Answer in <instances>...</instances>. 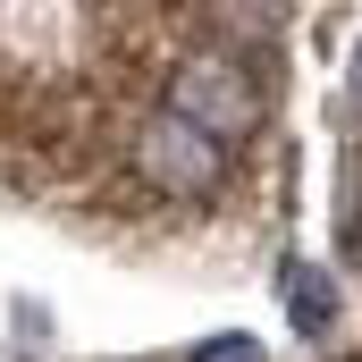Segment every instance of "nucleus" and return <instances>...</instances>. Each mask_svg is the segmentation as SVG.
Segmentation results:
<instances>
[{
    "mask_svg": "<svg viewBox=\"0 0 362 362\" xmlns=\"http://www.w3.org/2000/svg\"><path fill=\"white\" fill-rule=\"evenodd\" d=\"M169 110L228 144V135H245L262 118V93L245 85V68H228V59H194V68H177V85H169Z\"/></svg>",
    "mask_w": 362,
    "mask_h": 362,
    "instance_id": "obj_1",
    "label": "nucleus"
},
{
    "mask_svg": "<svg viewBox=\"0 0 362 362\" xmlns=\"http://www.w3.org/2000/svg\"><path fill=\"white\" fill-rule=\"evenodd\" d=\"M135 169L160 185V194H202V185L219 177V135H202L194 118H152L144 127V144H135Z\"/></svg>",
    "mask_w": 362,
    "mask_h": 362,
    "instance_id": "obj_2",
    "label": "nucleus"
},
{
    "mask_svg": "<svg viewBox=\"0 0 362 362\" xmlns=\"http://www.w3.org/2000/svg\"><path fill=\"white\" fill-rule=\"evenodd\" d=\"M286 320H295L303 337H329V329H337V286H329V270H312V262L286 270Z\"/></svg>",
    "mask_w": 362,
    "mask_h": 362,
    "instance_id": "obj_3",
    "label": "nucleus"
},
{
    "mask_svg": "<svg viewBox=\"0 0 362 362\" xmlns=\"http://www.w3.org/2000/svg\"><path fill=\"white\" fill-rule=\"evenodd\" d=\"M219 25L253 42V34H270V25H278V0H219Z\"/></svg>",
    "mask_w": 362,
    "mask_h": 362,
    "instance_id": "obj_4",
    "label": "nucleus"
},
{
    "mask_svg": "<svg viewBox=\"0 0 362 362\" xmlns=\"http://www.w3.org/2000/svg\"><path fill=\"white\" fill-rule=\"evenodd\" d=\"M194 362H253V337H219V346H202Z\"/></svg>",
    "mask_w": 362,
    "mask_h": 362,
    "instance_id": "obj_5",
    "label": "nucleus"
},
{
    "mask_svg": "<svg viewBox=\"0 0 362 362\" xmlns=\"http://www.w3.org/2000/svg\"><path fill=\"white\" fill-rule=\"evenodd\" d=\"M354 253H362V228H354Z\"/></svg>",
    "mask_w": 362,
    "mask_h": 362,
    "instance_id": "obj_6",
    "label": "nucleus"
},
{
    "mask_svg": "<svg viewBox=\"0 0 362 362\" xmlns=\"http://www.w3.org/2000/svg\"><path fill=\"white\" fill-rule=\"evenodd\" d=\"M354 85H362V68H354Z\"/></svg>",
    "mask_w": 362,
    "mask_h": 362,
    "instance_id": "obj_7",
    "label": "nucleus"
}]
</instances>
